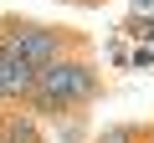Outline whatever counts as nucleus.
Instances as JSON below:
<instances>
[{"instance_id": "nucleus-4", "label": "nucleus", "mask_w": 154, "mask_h": 143, "mask_svg": "<svg viewBox=\"0 0 154 143\" xmlns=\"http://www.w3.org/2000/svg\"><path fill=\"white\" fill-rule=\"evenodd\" d=\"M0 143H46L41 138V118H31L26 107H5L0 112Z\"/></svg>"}, {"instance_id": "nucleus-5", "label": "nucleus", "mask_w": 154, "mask_h": 143, "mask_svg": "<svg viewBox=\"0 0 154 143\" xmlns=\"http://www.w3.org/2000/svg\"><path fill=\"white\" fill-rule=\"evenodd\" d=\"M144 128L149 123H103L93 133V143H144Z\"/></svg>"}, {"instance_id": "nucleus-7", "label": "nucleus", "mask_w": 154, "mask_h": 143, "mask_svg": "<svg viewBox=\"0 0 154 143\" xmlns=\"http://www.w3.org/2000/svg\"><path fill=\"white\" fill-rule=\"evenodd\" d=\"M72 5H103V0H72Z\"/></svg>"}, {"instance_id": "nucleus-6", "label": "nucleus", "mask_w": 154, "mask_h": 143, "mask_svg": "<svg viewBox=\"0 0 154 143\" xmlns=\"http://www.w3.org/2000/svg\"><path fill=\"white\" fill-rule=\"evenodd\" d=\"M144 143H154V123H149V128H144Z\"/></svg>"}, {"instance_id": "nucleus-1", "label": "nucleus", "mask_w": 154, "mask_h": 143, "mask_svg": "<svg viewBox=\"0 0 154 143\" xmlns=\"http://www.w3.org/2000/svg\"><path fill=\"white\" fill-rule=\"evenodd\" d=\"M103 97V66L88 51H72L51 66L36 72V92L26 102L31 118H67V112H82Z\"/></svg>"}, {"instance_id": "nucleus-2", "label": "nucleus", "mask_w": 154, "mask_h": 143, "mask_svg": "<svg viewBox=\"0 0 154 143\" xmlns=\"http://www.w3.org/2000/svg\"><path fill=\"white\" fill-rule=\"evenodd\" d=\"M0 51H11L21 61H31L36 72L72 56V51H88V41L67 31V26H46V21H26V16H0Z\"/></svg>"}, {"instance_id": "nucleus-3", "label": "nucleus", "mask_w": 154, "mask_h": 143, "mask_svg": "<svg viewBox=\"0 0 154 143\" xmlns=\"http://www.w3.org/2000/svg\"><path fill=\"white\" fill-rule=\"evenodd\" d=\"M31 92H36V66L0 51V107H26Z\"/></svg>"}]
</instances>
